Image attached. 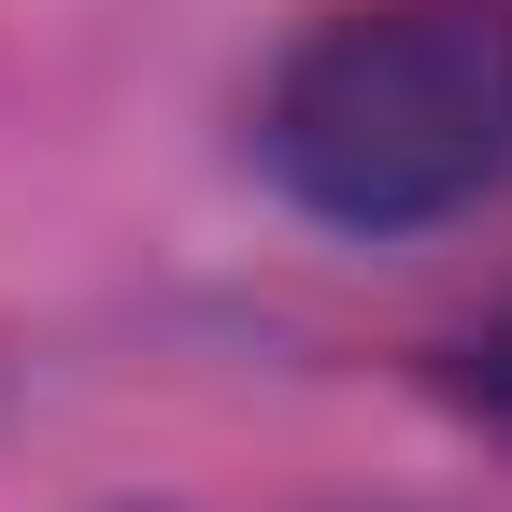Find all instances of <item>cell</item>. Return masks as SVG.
Instances as JSON below:
<instances>
[{
    "label": "cell",
    "instance_id": "1",
    "mask_svg": "<svg viewBox=\"0 0 512 512\" xmlns=\"http://www.w3.org/2000/svg\"><path fill=\"white\" fill-rule=\"evenodd\" d=\"M271 200L342 242L456 228L512 185V0H342L256 86Z\"/></svg>",
    "mask_w": 512,
    "mask_h": 512
},
{
    "label": "cell",
    "instance_id": "2",
    "mask_svg": "<svg viewBox=\"0 0 512 512\" xmlns=\"http://www.w3.org/2000/svg\"><path fill=\"white\" fill-rule=\"evenodd\" d=\"M441 384H456V413H484V427L512 441V299L484 313V328H470L456 356H441Z\"/></svg>",
    "mask_w": 512,
    "mask_h": 512
}]
</instances>
